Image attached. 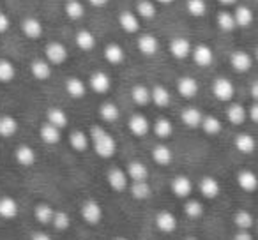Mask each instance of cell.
Segmentation results:
<instances>
[{
  "label": "cell",
  "mask_w": 258,
  "mask_h": 240,
  "mask_svg": "<svg viewBox=\"0 0 258 240\" xmlns=\"http://www.w3.org/2000/svg\"><path fill=\"white\" fill-rule=\"evenodd\" d=\"M90 140H92L94 150H96V154L99 157L108 159L111 155H115V152H117V141L103 127L92 126V129H90Z\"/></svg>",
  "instance_id": "cell-1"
},
{
  "label": "cell",
  "mask_w": 258,
  "mask_h": 240,
  "mask_svg": "<svg viewBox=\"0 0 258 240\" xmlns=\"http://www.w3.org/2000/svg\"><path fill=\"white\" fill-rule=\"evenodd\" d=\"M68 57H69L68 48L62 43H58V41H51V43H48L46 48H44V58H46L51 65H62L68 60Z\"/></svg>",
  "instance_id": "cell-2"
},
{
  "label": "cell",
  "mask_w": 258,
  "mask_h": 240,
  "mask_svg": "<svg viewBox=\"0 0 258 240\" xmlns=\"http://www.w3.org/2000/svg\"><path fill=\"white\" fill-rule=\"evenodd\" d=\"M212 94H214L216 99L228 103L235 96V87L228 78H216L214 83H212Z\"/></svg>",
  "instance_id": "cell-3"
},
{
  "label": "cell",
  "mask_w": 258,
  "mask_h": 240,
  "mask_svg": "<svg viewBox=\"0 0 258 240\" xmlns=\"http://www.w3.org/2000/svg\"><path fill=\"white\" fill-rule=\"evenodd\" d=\"M170 53L177 60H186L187 57H191V51H193V44L187 37H173L168 44Z\"/></svg>",
  "instance_id": "cell-4"
},
{
  "label": "cell",
  "mask_w": 258,
  "mask_h": 240,
  "mask_svg": "<svg viewBox=\"0 0 258 240\" xmlns=\"http://www.w3.org/2000/svg\"><path fill=\"white\" fill-rule=\"evenodd\" d=\"M253 62H254V57L244 50H235L230 55V65H232V69L237 72H247L253 67Z\"/></svg>",
  "instance_id": "cell-5"
},
{
  "label": "cell",
  "mask_w": 258,
  "mask_h": 240,
  "mask_svg": "<svg viewBox=\"0 0 258 240\" xmlns=\"http://www.w3.org/2000/svg\"><path fill=\"white\" fill-rule=\"evenodd\" d=\"M191 58H193V62L198 67H209L214 62V51L207 44H197V46H193V51H191Z\"/></svg>",
  "instance_id": "cell-6"
},
{
  "label": "cell",
  "mask_w": 258,
  "mask_h": 240,
  "mask_svg": "<svg viewBox=\"0 0 258 240\" xmlns=\"http://www.w3.org/2000/svg\"><path fill=\"white\" fill-rule=\"evenodd\" d=\"M137 48L142 55L152 57L159 51V39L152 34H140L137 39Z\"/></svg>",
  "instance_id": "cell-7"
},
{
  "label": "cell",
  "mask_w": 258,
  "mask_h": 240,
  "mask_svg": "<svg viewBox=\"0 0 258 240\" xmlns=\"http://www.w3.org/2000/svg\"><path fill=\"white\" fill-rule=\"evenodd\" d=\"M118 25L124 32L137 34L140 30V16L135 11H122L118 15Z\"/></svg>",
  "instance_id": "cell-8"
},
{
  "label": "cell",
  "mask_w": 258,
  "mask_h": 240,
  "mask_svg": "<svg viewBox=\"0 0 258 240\" xmlns=\"http://www.w3.org/2000/svg\"><path fill=\"white\" fill-rule=\"evenodd\" d=\"M89 87L94 90L96 94H106L111 89V78L103 71H96L90 74L89 79Z\"/></svg>",
  "instance_id": "cell-9"
},
{
  "label": "cell",
  "mask_w": 258,
  "mask_h": 240,
  "mask_svg": "<svg viewBox=\"0 0 258 240\" xmlns=\"http://www.w3.org/2000/svg\"><path fill=\"white\" fill-rule=\"evenodd\" d=\"M43 30H44L43 23H41L37 18H32V16H29V18H25L22 22L23 36H25L27 39H30V41L39 39V37L43 36Z\"/></svg>",
  "instance_id": "cell-10"
},
{
  "label": "cell",
  "mask_w": 258,
  "mask_h": 240,
  "mask_svg": "<svg viewBox=\"0 0 258 240\" xmlns=\"http://www.w3.org/2000/svg\"><path fill=\"white\" fill-rule=\"evenodd\" d=\"M198 82L193 76H182V78L177 79V92L184 97V99H193L198 94Z\"/></svg>",
  "instance_id": "cell-11"
},
{
  "label": "cell",
  "mask_w": 258,
  "mask_h": 240,
  "mask_svg": "<svg viewBox=\"0 0 258 240\" xmlns=\"http://www.w3.org/2000/svg\"><path fill=\"white\" fill-rule=\"evenodd\" d=\"M82 217L85 219L89 224H97V222L103 219V210H101V205L96 201H87L82 207Z\"/></svg>",
  "instance_id": "cell-12"
},
{
  "label": "cell",
  "mask_w": 258,
  "mask_h": 240,
  "mask_svg": "<svg viewBox=\"0 0 258 240\" xmlns=\"http://www.w3.org/2000/svg\"><path fill=\"white\" fill-rule=\"evenodd\" d=\"M103 55H104V60H106L108 64H111V65H120L122 62H124V58H125L124 48H122L120 44H117V43L106 44V46H104Z\"/></svg>",
  "instance_id": "cell-13"
},
{
  "label": "cell",
  "mask_w": 258,
  "mask_h": 240,
  "mask_svg": "<svg viewBox=\"0 0 258 240\" xmlns=\"http://www.w3.org/2000/svg\"><path fill=\"white\" fill-rule=\"evenodd\" d=\"M129 131L135 134V136H145V134L151 131V124H149L147 117L145 115H133V117L129 118Z\"/></svg>",
  "instance_id": "cell-14"
},
{
  "label": "cell",
  "mask_w": 258,
  "mask_h": 240,
  "mask_svg": "<svg viewBox=\"0 0 258 240\" xmlns=\"http://www.w3.org/2000/svg\"><path fill=\"white\" fill-rule=\"evenodd\" d=\"M237 184L242 191L246 193H253L258 187V177L256 173H253L251 170H242V172L237 175Z\"/></svg>",
  "instance_id": "cell-15"
},
{
  "label": "cell",
  "mask_w": 258,
  "mask_h": 240,
  "mask_svg": "<svg viewBox=\"0 0 258 240\" xmlns=\"http://www.w3.org/2000/svg\"><path fill=\"white\" fill-rule=\"evenodd\" d=\"M30 72H32L34 78L39 79V82H46L51 76V64L46 58H44V60L37 58V60H34L32 64H30Z\"/></svg>",
  "instance_id": "cell-16"
},
{
  "label": "cell",
  "mask_w": 258,
  "mask_h": 240,
  "mask_svg": "<svg viewBox=\"0 0 258 240\" xmlns=\"http://www.w3.org/2000/svg\"><path fill=\"white\" fill-rule=\"evenodd\" d=\"M156 226L161 229L163 233H172L177 228V217L168 210H163L156 215Z\"/></svg>",
  "instance_id": "cell-17"
},
{
  "label": "cell",
  "mask_w": 258,
  "mask_h": 240,
  "mask_svg": "<svg viewBox=\"0 0 258 240\" xmlns=\"http://www.w3.org/2000/svg\"><path fill=\"white\" fill-rule=\"evenodd\" d=\"M106 179H108L110 187L113 191H117V193H120V191H124L125 187H127V177H125V173L122 172L120 168H111L110 172H108Z\"/></svg>",
  "instance_id": "cell-18"
},
{
  "label": "cell",
  "mask_w": 258,
  "mask_h": 240,
  "mask_svg": "<svg viewBox=\"0 0 258 240\" xmlns=\"http://www.w3.org/2000/svg\"><path fill=\"white\" fill-rule=\"evenodd\" d=\"M180 120H182L184 126L191 127V129H195V127H200L202 126V120H204V115H202V111L198 110V108H186V110H182V113H180Z\"/></svg>",
  "instance_id": "cell-19"
},
{
  "label": "cell",
  "mask_w": 258,
  "mask_h": 240,
  "mask_svg": "<svg viewBox=\"0 0 258 240\" xmlns=\"http://www.w3.org/2000/svg\"><path fill=\"white\" fill-rule=\"evenodd\" d=\"M233 16H235L237 29H247V27H251V23L254 22L253 11H251V8H247V6H237L235 11H233Z\"/></svg>",
  "instance_id": "cell-20"
},
{
  "label": "cell",
  "mask_w": 258,
  "mask_h": 240,
  "mask_svg": "<svg viewBox=\"0 0 258 240\" xmlns=\"http://www.w3.org/2000/svg\"><path fill=\"white\" fill-rule=\"evenodd\" d=\"M75 43H76V46H78L80 50L92 51L94 48H96V44H97V39H96V36L90 32V30L83 29V30H80V32H76Z\"/></svg>",
  "instance_id": "cell-21"
},
{
  "label": "cell",
  "mask_w": 258,
  "mask_h": 240,
  "mask_svg": "<svg viewBox=\"0 0 258 240\" xmlns=\"http://www.w3.org/2000/svg\"><path fill=\"white\" fill-rule=\"evenodd\" d=\"M66 92L69 94V97L73 99H82L87 94V85L76 76H71V78L66 79Z\"/></svg>",
  "instance_id": "cell-22"
},
{
  "label": "cell",
  "mask_w": 258,
  "mask_h": 240,
  "mask_svg": "<svg viewBox=\"0 0 258 240\" xmlns=\"http://www.w3.org/2000/svg\"><path fill=\"white\" fill-rule=\"evenodd\" d=\"M172 191L175 196L179 198H187L191 194V191H193V184H191V180L187 179V177H175V179L172 180Z\"/></svg>",
  "instance_id": "cell-23"
},
{
  "label": "cell",
  "mask_w": 258,
  "mask_h": 240,
  "mask_svg": "<svg viewBox=\"0 0 258 240\" xmlns=\"http://www.w3.org/2000/svg\"><path fill=\"white\" fill-rule=\"evenodd\" d=\"M135 13H137L142 20H152L158 15V8H156L154 0H138Z\"/></svg>",
  "instance_id": "cell-24"
},
{
  "label": "cell",
  "mask_w": 258,
  "mask_h": 240,
  "mask_svg": "<svg viewBox=\"0 0 258 240\" xmlns=\"http://www.w3.org/2000/svg\"><path fill=\"white\" fill-rule=\"evenodd\" d=\"M151 101L159 108H166L172 101V96H170L168 89L163 85H156L151 89Z\"/></svg>",
  "instance_id": "cell-25"
},
{
  "label": "cell",
  "mask_w": 258,
  "mask_h": 240,
  "mask_svg": "<svg viewBox=\"0 0 258 240\" xmlns=\"http://www.w3.org/2000/svg\"><path fill=\"white\" fill-rule=\"evenodd\" d=\"M39 136H41V140L44 141V143H48V145H55V143H58L60 141V129L58 127H55L53 124H50V122H46V124H43L41 126V129H39Z\"/></svg>",
  "instance_id": "cell-26"
},
{
  "label": "cell",
  "mask_w": 258,
  "mask_h": 240,
  "mask_svg": "<svg viewBox=\"0 0 258 240\" xmlns=\"http://www.w3.org/2000/svg\"><path fill=\"white\" fill-rule=\"evenodd\" d=\"M247 113H246V108L242 104H237V103H232L226 110V118H228V122L233 124V126H240L244 124L246 120Z\"/></svg>",
  "instance_id": "cell-27"
},
{
  "label": "cell",
  "mask_w": 258,
  "mask_h": 240,
  "mask_svg": "<svg viewBox=\"0 0 258 240\" xmlns=\"http://www.w3.org/2000/svg\"><path fill=\"white\" fill-rule=\"evenodd\" d=\"M216 25H218L219 30L223 32H233L237 29V22L233 13L230 11H219L218 16H216Z\"/></svg>",
  "instance_id": "cell-28"
},
{
  "label": "cell",
  "mask_w": 258,
  "mask_h": 240,
  "mask_svg": "<svg viewBox=\"0 0 258 240\" xmlns=\"http://www.w3.org/2000/svg\"><path fill=\"white\" fill-rule=\"evenodd\" d=\"M200 193L204 194L205 198L212 200V198H216L221 193V187H219V182L216 179H212V177H204V179L200 180Z\"/></svg>",
  "instance_id": "cell-29"
},
{
  "label": "cell",
  "mask_w": 258,
  "mask_h": 240,
  "mask_svg": "<svg viewBox=\"0 0 258 240\" xmlns=\"http://www.w3.org/2000/svg\"><path fill=\"white\" fill-rule=\"evenodd\" d=\"M64 13L69 20H82L85 15V6L80 2V0H66L64 4Z\"/></svg>",
  "instance_id": "cell-30"
},
{
  "label": "cell",
  "mask_w": 258,
  "mask_h": 240,
  "mask_svg": "<svg viewBox=\"0 0 258 240\" xmlns=\"http://www.w3.org/2000/svg\"><path fill=\"white\" fill-rule=\"evenodd\" d=\"M235 148L239 152H242V154H253L254 148H256V141H254V138L251 136V134H239V136L235 138Z\"/></svg>",
  "instance_id": "cell-31"
},
{
  "label": "cell",
  "mask_w": 258,
  "mask_h": 240,
  "mask_svg": "<svg viewBox=\"0 0 258 240\" xmlns=\"http://www.w3.org/2000/svg\"><path fill=\"white\" fill-rule=\"evenodd\" d=\"M16 215H18V203L9 196L0 198V217L13 219Z\"/></svg>",
  "instance_id": "cell-32"
},
{
  "label": "cell",
  "mask_w": 258,
  "mask_h": 240,
  "mask_svg": "<svg viewBox=\"0 0 258 240\" xmlns=\"http://www.w3.org/2000/svg\"><path fill=\"white\" fill-rule=\"evenodd\" d=\"M131 99L138 106H147L151 103V89H147L145 85H135L131 89Z\"/></svg>",
  "instance_id": "cell-33"
},
{
  "label": "cell",
  "mask_w": 258,
  "mask_h": 240,
  "mask_svg": "<svg viewBox=\"0 0 258 240\" xmlns=\"http://www.w3.org/2000/svg\"><path fill=\"white\" fill-rule=\"evenodd\" d=\"M46 118H48V122L53 124L58 129H64V127L68 126V115H66V111L60 110V108H50L46 113Z\"/></svg>",
  "instance_id": "cell-34"
},
{
  "label": "cell",
  "mask_w": 258,
  "mask_h": 240,
  "mask_svg": "<svg viewBox=\"0 0 258 240\" xmlns=\"http://www.w3.org/2000/svg\"><path fill=\"white\" fill-rule=\"evenodd\" d=\"M99 115H101V118H103L104 122H115V120L120 117V110H118V106L115 103L108 101V103L101 104Z\"/></svg>",
  "instance_id": "cell-35"
},
{
  "label": "cell",
  "mask_w": 258,
  "mask_h": 240,
  "mask_svg": "<svg viewBox=\"0 0 258 240\" xmlns=\"http://www.w3.org/2000/svg\"><path fill=\"white\" fill-rule=\"evenodd\" d=\"M18 131V122H16V118L9 117V115H4V117H0V136L9 138L13 134H16Z\"/></svg>",
  "instance_id": "cell-36"
},
{
  "label": "cell",
  "mask_w": 258,
  "mask_h": 240,
  "mask_svg": "<svg viewBox=\"0 0 258 240\" xmlns=\"http://www.w3.org/2000/svg\"><path fill=\"white\" fill-rule=\"evenodd\" d=\"M15 157L22 166H32L34 163H36V152L30 147H27V145H22V147H18V150H16Z\"/></svg>",
  "instance_id": "cell-37"
},
{
  "label": "cell",
  "mask_w": 258,
  "mask_h": 240,
  "mask_svg": "<svg viewBox=\"0 0 258 240\" xmlns=\"http://www.w3.org/2000/svg\"><path fill=\"white\" fill-rule=\"evenodd\" d=\"M127 175L131 177L135 182H138V180H147L149 170H147V166L142 165V163L133 161V163H129V166H127Z\"/></svg>",
  "instance_id": "cell-38"
},
{
  "label": "cell",
  "mask_w": 258,
  "mask_h": 240,
  "mask_svg": "<svg viewBox=\"0 0 258 240\" xmlns=\"http://www.w3.org/2000/svg\"><path fill=\"white\" fill-rule=\"evenodd\" d=\"M34 215H36L37 222H41V224H50V222L53 221L55 210L48 203H41V205H37V207H36Z\"/></svg>",
  "instance_id": "cell-39"
},
{
  "label": "cell",
  "mask_w": 258,
  "mask_h": 240,
  "mask_svg": "<svg viewBox=\"0 0 258 240\" xmlns=\"http://www.w3.org/2000/svg\"><path fill=\"white\" fill-rule=\"evenodd\" d=\"M16 76V67L8 58H0V83L13 82Z\"/></svg>",
  "instance_id": "cell-40"
},
{
  "label": "cell",
  "mask_w": 258,
  "mask_h": 240,
  "mask_svg": "<svg viewBox=\"0 0 258 240\" xmlns=\"http://www.w3.org/2000/svg\"><path fill=\"white\" fill-rule=\"evenodd\" d=\"M152 157H154V161L158 163V165L165 166L172 163L173 155H172V150H170L166 145H158V147H154V150H152Z\"/></svg>",
  "instance_id": "cell-41"
},
{
  "label": "cell",
  "mask_w": 258,
  "mask_h": 240,
  "mask_svg": "<svg viewBox=\"0 0 258 240\" xmlns=\"http://www.w3.org/2000/svg\"><path fill=\"white\" fill-rule=\"evenodd\" d=\"M186 11L193 18H202L207 13V2L205 0H186Z\"/></svg>",
  "instance_id": "cell-42"
},
{
  "label": "cell",
  "mask_w": 258,
  "mask_h": 240,
  "mask_svg": "<svg viewBox=\"0 0 258 240\" xmlns=\"http://www.w3.org/2000/svg\"><path fill=\"white\" fill-rule=\"evenodd\" d=\"M200 127L204 129V133L214 136V134L221 133V120L218 117H214V115H209V117H204Z\"/></svg>",
  "instance_id": "cell-43"
},
{
  "label": "cell",
  "mask_w": 258,
  "mask_h": 240,
  "mask_svg": "<svg viewBox=\"0 0 258 240\" xmlns=\"http://www.w3.org/2000/svg\"><path fill=\"white\" fill-rule=\"evenodd\" d=\"M69 143H71V147L75 148V150L83 152L89 148V136H87L83 131H75V133H71V136H69Z\"/></svg>",
  "instance_id": "cell-44"
},
{
  "label": "cell",
  "mask_w": 258,
  "mask_h": 240,
  "mask_svg": "<svg viewBox=\"0 0 258 240\" xmlns=\"http://www.w3.org/2000/svg\"><path fill=\"white\" fill-rule=\"evenodd\" d=\"M233 222L239 229H249L254 224V219L247 210H237L233 215Z\"/></svg>",
  "instance_id": "cell-45"
},
{
  "label": "cell",
  "mask_w": 258,
  "mask_h": 240,
  "mask_svg": "<svg viewBox=\"0 0 258 240\" xmlns=\"http://www.w3.org/2000/svg\"><path fill=\"white\" fill-rule=\"evenodd\" d=\"M151 193H152V189L147 184V180H138V182H135L133 186H131V194H133L137 200H147V198L151 196Z\"/></svg>",
  "instance_id": "cell-46"
},
{
  "label": "cell",
  "mask_w": 258,
  "mask_h": 240,
  "mask_svg": "<svg viewBox=\"0 0 258 240\" xmlns=\"http://www.w3.org/2000/svg\"><path fill=\"white\" fill-rule=\"evenodd\" d=\"M154 133L158 134L159 138H168L172 136L173 133V126L168 118H159L158 122L154 124Z\"/></svg>",
  "instance_id": "cell-47"
},
{
  "label": "cell",
  "mask_w": 258,
  "mask_h": 240,
  "mask_svg": "<svg viewBox=\"0 0 258 240\" xmlns=\"http://www.w3.org/2000/svg\"><path fill=\"white\" fill-rule=\"evenodd\" d=\"M184 212H186L187 217L197 219V217H202V214H204V207H202L200 201L189 200V201L186 203V207H184Z\"/></svg>",
  "instance_id": "cell-48"
},
{
  "label": "cell",
  "mask_w": 258,
  "mask_h": 240,
  "mask_svg": "<svg viewBox=\"0 0 258 240\" xmlns=\"http://www.w3.org/2000/svg\"><path fill=\"white\" fill-rule=\"evenodd\" d=\"M51 224H53L58 231H64V229L69 228V215L66 214V212H55Z\"/></svg>",
  "instance_id": "cell-49"
},
{
  "label": "cell",
  "mask_w": 258,
  "mask_h": 240,
  "mask_svg": "<svg viewBox=\"0 0 258 240\" xmlns=\"http://www.w3.org/2000/svg\"><path fill=\"white\" fill-rule=\"evenodd\" d=\"M9 27H11V20H9V16L6 15L4 11H2V13H0V34L8 32Z\"/></svg>",
  "instance_id": "cell-50"
},
{
  "label": "cell",
  "mask_w": 258,
  "mask_h": 240,
  "mask_svg": "<svg viewBox=\"0 0 258 240\" xmlns=\"http://www.w3.org/2000/svg\"><path fill=\"white\" fill-rule=\"evenodd\" d=\"M247 117H249L254 124H258V103H254L253 106L249 108V111H247Z\"/></svg>",
  "instance_id": "cell-51"
},
{
  "label": "cell",
  "mask_w": 258,
  "mask_h": 240,
  "mask_svg": "<svg viewBox=\"0 0 258 240\" xmlns=\"http://www.w3.org/2000/svg\"><path fill=\"white\" fill-rule=\"evenodd\" d=\"M233 240H253V236H251L249 233H247V229H240L239 233H235Z\"/></svg>",
  "instance_id": "cell-52"
},
{
  "label": "cell",
  "mask_w": 258,
  "mask_h": 240,
  "mask_svg": "<svg viewBox=\"0 0 258 240\" xmlns=\"http://www.w3.org/2000/svg\"><path fill=\"white\" fill-rule=\"evenodd\" d=\"M87 2H89L92 8H99L101 9V8H106L110 0H87Z\"/></svg>",
  "instance_id": "cell-53"
},
{
  "label": "cell",
  "mask_w": 258,
  "mask_h": 240,
  "mask_svg": "<svg viewBox=\"0 0 258 240\" xmlns=\"http://www.w3.org/2000/svg\"><path fill=\"white\" fill-rule=\"evenodd\" d=\"M251 97L258 103V79L251 83Z\"/></svg>",
  "instance_id": "cell-54"
},
{
  "label": "cell",
  "mask_w": 258,
  "mask_h": 240,
  "mask_svg": "<svg viewBox=\"0 0 258 240\" xmlns=\"http://www.w3.org/2000/svg\"><path fill=\"white\" fill-rule=\"evenodd\" d=\"M30 240H51V238H50V235H46V233L37 231V233H34L32 238H30Z\"/></svg>",
  "instance_id": "cell-55"
},
{
  "label": "cell",
  "mask_w": 258,
  "mask_h": 240,
  "mask_svg": "<svg viewBox=\"0 0 258 240\" xmlns=\"http://www.w3.org/2000/svg\"><path fill=\"white\" fill-rule=\"evenodd\" d=\"M218 2L223 6V8H233V6H237L239 0H218Z\"/></svg>",
  "instance_id": "cell-56"
},
{
  "label": "cell",
  "mask_w": 258,
  "mask_h": 240,
  "mask_svg": "<svg viewBox=\"0 0 258 240\" xmlns=\"http://www.w3.org/2000/svg\"><path fill=\"white\" fill-rule=\"evenodd\" d=\"M156 4H161V6H170L173 4V0H154Z\"/></svg>",
  "instance_id": "cell-57"
},
{
  "label": "cell",
  "mask_w": 258,
  "mask_h": 240,
  "mask_svg": "<svg viewBox=\"0 0 258 240\" xmlns=\"http://www.w3.org/2000/svg\"><path fill=\"white\" fill-rule=\"evenodd\" d=\"M253 57H254V62H256V64H258V48H256V51H254Z\"/></svg>",
  "instance_id": "cell-58"
},
{
  "label": "cell",
  "mask_w": 258,
  "mask_h": 240,
  "mask_svg": "<svg viewBox=\"0 0 258 240\" xmlns=\"http://www.w3.org/2000/svg\"><path fill=\"white\" fill-rule=\"evenodd\" d=\"M186 240H198V238H195V236H187Z\"/></svg>",
  "instance_id": "cell-59"
},
{
  "label": "cell",
  "mask_w": 258,
  "mask_h": 240,
  "mask_svg": "<svg viewBox=\"0 0 258 240\" xmlns=\"http://www.w3.org/2000/svg\"><path fill=\"white\" fill-rule=\"evenodd\" d=\"M115 240H127V238H115Z\"/></svg>",
  "instance_id": "cell-60"
},
{
  "label": "cell",
  "mask_w": 258,
  "mask_h": 240,
  "mask_svg": "<svg viewBox=\"0 0 258 240\" xmlns=\"http://www.w3.org/2000/svg\"><path fill=\"white\" fill-rule=\"evenodd\" d=\"M256 231H258V224H256Z\"/></svg>",
  "instance_id": "cell-61"
},
{
  "label": "cell",
  "mask_w": 258,
  "mask_h": 240,
  "mask_svg": "<svg viewBox=\"0 0 258 240\" xmlns=\"http://www.w3.org/2000/svg\"><path fill=\"white\" fill-rule=\"evenodd\" d=\"M0 13H2V8H0Z\"/></svg>",
  "instance_id": "cell-62"
}]
</instances>
